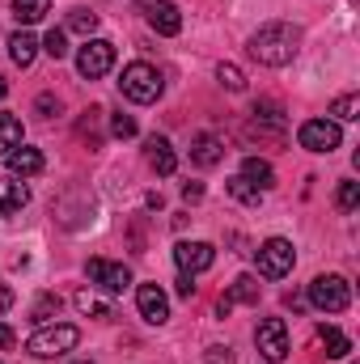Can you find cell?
<instances>
[{"instance_id": "cell-1", "label": "cell", "mask_w": 360, "mask_h": 364, "mask_svg": "<svg viewBox=\"0 0 360 364\" xmlns=\"http://www.w3.org/2000/svg\"><path fill=\"white\" fill-rule=\"evenodd\" d=\"M301 51V30L292 21H268L250 34V55L268 68H284L292 64V55Z\"/></svg>"}, {"instance_id": "cell-2", "label": "cell", "mask_w": 360, "mask_h": 364, "mask_svg": "<svg viewBox=\"0 0 360 364\" xmlns=\"http://www.w3.org/2000/svg\"><path fill=\"white\" fill-rule=\"evenodd\" d=\"M119 90L127 102H140V106H149V102H157L162 90H166V81H162V73L153 68V64H127L123 68V77H119Z\"/></svg>"}, {"instance_id": "cell-3", "label": "cell", "mask_w": 360, "mask_h": 364, "mask_svg": "<svg viewBox=\"0 0 360 364\" xmlns=\"http://www.w3.org/2000/svg\"><path fill=\"white\" fill-rule=\"evenodd\" d=\"M81 343V331L77 326H38L30 339H26V352L30 356H38V360H51V356H64V352H73Z\"/></svg>"}, {"instance_id": "cell-4", "label": "cell", "mask_w": 360, "mask_h": 364, "mask_svg": "<svg viewBox=\"0 0 360 364\" xmlns=\"http://www.w3.org/2000/svg\"><path fill=\"white\" fill-rule=\"evenodd\" d=\"M305 301H309L314 309H322V314H344V309L352 305V288H348L344 275H318V279L309 284Z\"/></svg>"}, {"instance_id": "cell-5", "label": "cell", "mask_w": 360, "mask_h": 364, "mask_svg": "<svg viewBox=\"0 0 360 364\" xmlns=\"http://www.w3.org/2000/svg\"><path fill=\"white\" fill-rule=\"evenodd\" d=\"M255 263H259V275L284 279V275L292 272V263H297V250H292V242H284V237H268V242L255 250Z\"/></svg>"}, {"instance_id": "cell-6", "label": "cell", "mask_w": 360, "mask_h": 364, "mask_svg": "<svg viewBox=\"0 0 360 364\" xmlns=\"http://www.w3.org/2000/svg\"><path fill=\"white\" fill-rule=\"evenodd\" d=\"M115 68V43H106V38H85V47L77 51V73L85 77V81H97V77H106Z\"/></svg>"}, {"instance_id": "cell-7", "label": "cell", "mask_w": 360, "mask_h": 364, "mask_svg": "<svg viewBox=\"0 0 360 364\" xmlns=\"http://www.w3.org/2000/svg\"><path fill=\"white\" fill-rule=\"evenodd\" d=\"M297 140H301V149H309V153H335L339 140H344V132H339L335 119H305L301 132H297Z\"/></svg>"}, {"instance_id": "cell-8", "label": "cell", "mask_w": 360, "mask_h": 364, "mask_svg": "<svg viewBox=\"0 0 360 364\" xmlns=\"http://www.w3.org/2000/svg\"><path fill=\"white\" fill-rule=\"evenodd\" d=\"M255 348H259V356L271 360V364H280L288 356V326H284V318H263V322H259Z\"/></svg>"}, {"instance_id": "cell-9", "label": "cell", "mask_w": 360, "mask_h": 364, "mask_svg": "<svg viewBox=\"0 0 360 364\" xmlns=\"http://www.w3.org/2000/svg\"><path fill=\"white\" fill-rule=\"evenodd\" d=\"M174 263H179V272L199 275L216 263V250H212L208 242H179V246H174Z\"/></svg>"}, {"instance_id": "cell-10", "label": "cell", "mask_w": 360, "mask_h": 364, "mask_svg": "<svg viewBox=\"0 0 360 364\" xmlns=\"http://www.w3.org/2000/svg\"><path fill=\"white\" fill-rule=\"evenodd\" d=\"M85 272H90V279L97 284V288H102V292H110V296H115V292H123V288L132 284V272H127L123 263H106V259H90V267H85Z\"/></svg>"}, {"instance_id": "cell-11", "label": "cell", "mask_w": 360, "mask_h": 364, "mask_svg": "<svg viewBox=\"0 0 360 364\" xmlns=\"http://www.w3.org/2000/svg\"><path fill=\"white\" fill-rule=\"evenodd\" d=\"M136 305H140V318L153 322V326H162V322L170 318V296H166L157 284H140V288H136Z\"/></svg>"}, {"instance_id": "cell-12", "label": "cell", "mask_w": 360, "mask_h": 364, "mask_svg": "<svg viewBox=\"0 0 360 364\" xmlns=\"http://www.w3.org/2000/svg\"><path fill=\"white\" fill-rule=\"evenodd\" d=\"M144 17H149V26H153L157 34H166V38H174V34L182 30V13H179V4H170V0L144 4Z\"/></svg>"}, {"instance_id": "cell-13", "label": "cell", "mask_w": 360, "mask_h": 364, "mask_svg": "<svg viewBox=\"0 0 360 364\" xmlns=\"http://www.w3.org/2000/svg\"><path fill=\"white\" fill-rule=\"evenodd\" d=\"M233 305H259V279H255V275H238V279H233V288H229V296H221V301H216V314L225 318Z\"/></svg>"}, {"instance_id": "cell-14", "label": "cell", "mask_w": 360, "mask_h": 364, "mask_svg": "<svg viewBox=\"0 0 360 364\" xmlns=\"http://www.w3.org/2000/svg\"><path fill=\"white\" fill-rule=\"evenodd\" d=\"M4 166H9V174H13V178H34V174L43 170V153H38V149L17 144V149L4 157Z\"/></svg>"}, {"instance_id": "cell-15", "label": "cell", "mask_w": 360, "mask_h": 364, "mask_svg": "<svg viewBox=\"0 0 360 364\" xmlns=\"http://www.w3.org/2000/svg\"><path fill=\"white\" fill-rule=\"evenodd\" d=\"M30 203V191H26V182H17L13 174L4 178L0 174V216H13V212H21Z\"/></svg>"}, {"instance_id": "cell-16", "label": "cell", "mask_w": 360, "mask_h": 364, "mask_svg": "<svg viewBox=\"0 0 360 364\" xmlns=\"http://www.w3.org/2000/svg\"><path fill=\"white\" fill-rule=\"evenodd\" d=\"M221 157H225V144H221L212 132H199V136L191 140V161H195V166H203V170H208V166H216Z\"/></svg>"}, {"instance_id": "cell-17", "label": "cell", "mask_w": 360, "mask_h": 364, "mask_svg": "<svg viewBox=\"0 0 360 364\" xmlns=\"http://www.w3.org/2000/svg\"><path fill=\"white\" fill-rule=\"evenodd\" d=\"M9 55H13V64H17V68H30V64H34V55H38V38H34L30 30L9 34Z\"/></svg>"}, {"instance_id": "cell-18", "label": "cell", "mask_w": 360, "mask_h": 364, "mask_svg": "<svg viewBox=\"0 0 360 364\" xmlns=\"http://www.w3.org/2000/svg\"><path fill=\"white\" fill-rule=\"evenodd\" d=\"M144 149H149V166H153L157 174H174L179 157H174V149H170V140H166V136H153Z\"/></svg>"}, {"instance_id": "cell-19", "label": "cell", "mask_w": 360, "mask_h": 364, "mask_svg": "<svg viewBox=\"0 0 360 364\" xmlns=\"http://www.w3.org/2000/svg\"><path fill=\"white\" fill-rule=\"evenodd\" d=\"M242 178L255 182L259 191H271V186H275V170H271L263 157H246V161H242Z\"/></svg>"}, {"instance_id": "cell-20", "label": "cell", "mask_w": 360, "mask_h": 364, "mask_svg": "<svg viewBox=\"0 0 360 364\" xmlns=\"http://www.w3.org/2000/svg\"><path fill=\"white\" fill-rule=\"evenodd\" d=\"M318 339H322V348H327V356H335V360L352 352V339H348V335H344L339 326H327V322H322V326H318Z\"/></svg>"}, {"instance_id": "cell-21", "label": "cell", "mask_w": 360, "mask_h": 364, "mask_svg": "<svg viewBox=\"0 0 360 364\" xmlns=\"http://www.w3.org/2000/svg\"><path fill=\"white\" fill-rule=\"evenodd\" d=\"M13 13H17L21 26H34L51 13V0H13Z\"/></svg>"}, {"instance_id": "cell-22", "label": "cell", "mask_w": 360, "mask_h": 364, "mask_svg": "<svg viewBox=\"0 0 360 364\" xmlns=\"http://www.w3.org/2000/svg\"><path fill=\"white\" fill-rule=\"evenodd\" d=\"M21 144V119L17 114H0V157H9Z\"/></svg>"}, {"instance_id": "cell-23", "label": "cell", "mask_w": 360, "mask_h": 364, "mask_svg": "<svg viewBox=\"0 0 360 364\" xmlns=\"http://www.w3.org/2000/svg\"><path fill=\"white\" fill-rule=\"evenodd\" d=\"M73 301H77V309H81L85 318H110V301H102V296L90 292V288H81Z\"/></svg>"}, {"instance_id": "cell-24", "label": "cell", "mask_w": 360, "mask_h": 364, "mask_svg": "<svg viewBox=\"0 0 360 364\" xmlns=\"http://www.w3.org/2000/svg\"><path fill=\"white\" fill-rule=\"evenodd\" d=\"M68 30L93 38V34H97V13H90V9H73V13H68Z\"/></svg>"}, {"instance_id": "cell-25", "label": "cell", "mask_w": 360, "mask_h": 364, "mask_svg": "<svg viewBox=\"0 0 360 364\" xmlns=\"http://www.w3.org/2000/svg\"><path fill=\"white\" fill-rule=\"evenodd\" d=\"M229 195H233L238 203H259V199H263V191H259L255 182H246L242 174H238V178H229Z\"/></svg>"}, {"instance_id": "cell-26", "label": "cell", "mask_w": 360, "mask_h": 364, "mask_svg": "<svg viewBox=\"0 0 360 364\" xmlns=\"http://www.w3.org/2000/svg\"><path fill=\"white\" fill-rule=\"evenodd\" d=\"M331 114H335V119H344V123L360 119V97H356V93H344V97H335V102H331Z\"/></svg>"}, {"instance_id": "cell-27", "label": "cell", "mask_w": 360, "mask_h": 364, "mask_svg": "<svg viewBox=\"0 0 360 364\" xmlns=\"http://www.w3.org/2000/svg\"><path fill=\"white\" fill-rule=\"evenodd\" d=\"M216 81H221L225 90H233V93L246 90V77H242V68H238V64H216Z\"/></svg>"}, {"instance_id": "cell-28", "label": "cell", "mask_w": 360, "mask_h": 364, "mask_svg": "<svg viewBox=\"0 0 360 364\" xmlns=\"http://www.w3.org/2000/svg\"><path fill=\"white\" fill-rule=\"evenodd\" d=\"M360 203V182H339V191H335V208L339 212H352Z\"/></svg>"}, {"instance_id": "cell-29", "label": "cell", "mask_w": 360, "mask_h": 364, "mask_svg": "<svg viewBox=\"0 0 360 364\" xmlns=\"http://www.w3.org/2000/svg\"><path fill=\"white\" fill-rule=\"evenodd\" d=\"M43 51H47L51 60H64V55H68V34H64V30H51V34L43 38Z\"/></svg>"}, {"instance_id": "cell-30", "label": "cell", "mask_w": 360, "mask_h": 364, "mask_svg": "<svg viewBox=\"0 0 360 364\" xmlns=\"http://www.w3.org/2000/svg\"><path fill=\"white\" fill-rule=\"evenodd\" d=\"M110 132H115L119 140H127V136H136V119L119 110V114H110Z\"/></svg>"}, {"instance_id": "cell-31", "label": "cell", "mask_w": 360, "mask_h": 364, "mask_svg": "<svg viewBox=\"0 0 360 364\" xmlns=\"http://www.w3.org/2000/svg\"><path fill=\"white\" fill-rule=\"evenodd\" d=\"M174 292H179V296H195V275L182 272L179 279H174Z\"/></svg>"}, {"instance_id": "cell-32", "label": "cell", "mask_w": 360, "mask_h": 364, "mask_svg": "<svg viewBox=\"0 0 360 364\" xmlns=\"http://www.w3.org/2000/svg\"><path fill=\"white\" fill-rule=\"evenodd\" d=\"M208 364H233V352L216 343V348H208Z\"/></svg>"}, {"instance_id": "cell-33", "label": "cell", "mask_w": 360, "mask_h": 364, "mask_svg": "<svg viewBox=\"0 0 360 364\" xmlns=\"http://www.w3.org/2000/svg\"><path fill=\"white\" fill-rule=\"evenodd\" d=\"M182 199H186V203L203 199V186H199V182H186V186H182Z\"/></svg>"}, {"instance_id": "cell-34", "label": "cell", "mask_w": 360, "mask_h": 364, "mask_svg": "<svg viewBox=\"0 0 360 364\" xmlns=\"http://www.w3.org/2000/svg\"><path fill=\"white\" fill-rule=\"evenodd\" d=\"M51 309H60V301H55V296H43V301H38V309H34V318H47Z\"/></svg>"}, {"instance_id": "cell-35", "label": "cell", "mask_w": 360, "mask_h": 364, "mask_svg": "<svg viewBox=\"0 0 360 364\" xmlns=\"http://www.w3.org/2000/svg\"><path fill=\"white\" fill-rule=\"evenodd\" d=\"M13 301H17V296H13V288H9V284H0V314H9V309H13Z\"/></svg>"}, {"instance_id": "cell-36", "label": "cell", "mask_w": 360, "mask_h": 364, "mask_svg": "<svg viewBox=\"0 0 360 364\" xmlns=\"http://www.w3.org/2000/svg\"><path fill=\"white\" fill-rule=\"evenodd\" d=\"M34 106H38V110H43V114H51V110H60V102H55V97H51V93H43V97H38V102H34Z\"/></svg>"}, {"instance_id": "cell-37", "label": "cell", "mask_w": 360, "mask_h": 364, "mask_svg": "<svg viewBox=\"0 0 360 364\" xmlns=\"http://www.w3.org/2000/svg\"><path fill=\"white\" fill-rule=\"evenodd\" d=\"M17 343V335H13V326L9 322H0V348H13Z\"/></svg>"}, {"instance_id": "cell-38", "label": "cell", "mask_w": 360, "mask_h": 364, "mask_svg": "<svg viewBox=\"0 0 360 364\" xmlns=\"http://www.w3.org/2000/svg\"><path fill=\"white\" fill-rule=\"evenodd\" d=\"M4 93H9V81H4V77H0V97H4Z\"/></svg>"}, {"instance_id": "cell-39", "label": "cell", "mask_w": 360, "mask_h": 364, "mask_svg": "<svg viewBox=\"0 0 360 364\" xmlns=\"http://www.w3.org/2000/svg\"><path fill=\"white\" fill-rule=\"evenodd\" d=\"M77 364H93V360H77Z\"/></svg>"}]
</instances>
